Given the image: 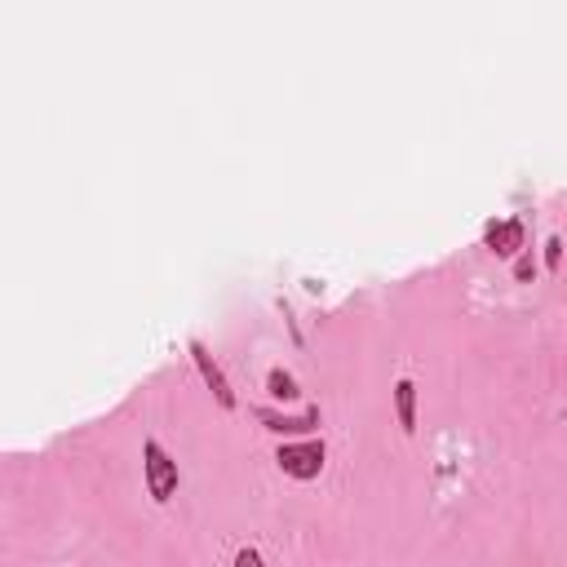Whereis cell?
<instances>
[{
  "mask_svg": "<svg viewBox=\"0 0 567 567\" xmlns=\"http://www.w3.org/2000/svg\"><path fill=\"white\" fill-rule=\"evenodd\" d=\"M142 479H147V497L156 505H169L173 492H178L182 470H178V461L169 457V448H164L160 439L142 443Z\"/></svg>",
  "mask_w": 567,
  "mask_h": 567,
  "instance_id": "obj_1",
  "label": "cell"
},
{
  "mask_svg": "<svg viewBox=\"0 0 567 567\" xmlns=\"http://www.w3.org/2000/svg\"><path fill=\"white\" fill-rule=\"evenodd\" d=\"M324 457H328L324 439H288V443H280V452H275V466H280L288 479L311 483L324 474Z\"/></svg>",
  "mask_w": 567,
  "mask_h": 567,
  "instance_id": "obj_2",
  "label": "cell"
},
{
  "mask_svg": "<svg viewBox=\"0 0 567 567\" xmlns=\"http://www.w3.org/2000/svg\"><path fill=\"white\" fill-rule=\"evenodd\" d=\"M191 359H195V368H200V377H204V386L213 390V399H218V408L222 412H235V390H231V381H226L222 373V364L209 355V346L200 342V337H191Z\"/></svg>",
  "mask_w": 567,
  "mask_h": 567,
  "instance_id": "obj_3",
  "label": "cell"
},
{
  "mask_svg": "<svg viewBox=\"0 0 567 567\" xmlns=\"http://www.w3.org/2000/svg\"><path fill=\"white\" fill-rule=\"evenodd\" d=\"M257 421H262L271 435H284V439L306 435V439H311L319 430V404H306L302 417H288V412H275V408H257Z\"/></svg>",
  "mask_w": 567,
  "mask_h": 567,
  "instance_id": "obj_4",
  "label": "cell"
},
{
  "mask_svg": "<svg viewBox=\"0 0 567 567\" xmlns=\"http://www.w3.org/2000/svg\"><path fill=\"white\" fill-rule=\"evenodd\" d=\"M523 240H528L523 218H497V222L483 226V249H488L492 257H514L523 249Z\"/></svg>",
  "mask_w": 567,
  "mask_h": 567,
  "instance_id": "obj_5",
  "label": "cell"
},
{
  "mask_svg": "<svg viewBox=\"0 0 567 567\" xmlns=\"http://www.w3.org/2000/svg\"><path fill=\"white\" fill-rule=\"evenodd\" d=\"M395 421L404 435H417V381L412 377L395 381Z\"/></svg>",
  "mask_w": 567,
  "mask_h": 567,
  "instance_id": "obj_6",
  "label": "cell"
},
{
  "mask_svg": "<svg viewBox=\"0 0 567 567\" xmlns=\"http://www.w3.org/2000/svg\"><path fill=\"white\" fill-rule=\"evenodd\" d=\"M266 395H271V399H284V404H297V399H302V386H297L293 373H284V368H271V373H266Z\"/></svg>",
  "mask_w": 567,
  "mask_h": 567,
  "instance_id": "obj_7",
  "label": "cell"
},
{
  "mask_svg": "<svg viewBox=\"0 0 567 567\" xmlns=\"http://www.w3.org/2000/svg\"><path fill=\"white\" fill-rule=\"evenodd\" d=\"M559 262H563V240H559V235H550V240H545V266L559 271Z\"/></svg>",
  "mask_w": 567,
  "mask_h": 567,
  "instance_id": "obj_8",
  "label": "cell"
},
{
  "mask_svg": "<svg viewBox=\"0 0 567 567\" xmlns=\"http://www.w3.org/2000/svg\"><path fill=\"white\" fill-rule=\"evenodd\" d=\"M235 567H266V559L253 550V545H244V550L235 554Z\"/></svg>",
  "mask_w": 567,
  "mask_h": 567,
  "instance_id": "obj_9",
  "label": "cell"
},
{
  "mask_svg": "<svg viewBox=\"0 0 567 567\" xmlns=\"http://www.w3.org/2000/svg\"><path fill=\"white\" fill-rule=\"evenodd\" d=\"M532 275H536V262H532V257H519V262H514V280H523V284H528Z\"/></svg>",
  "mask_w": 567,
  "mask_h": 567,
  "instance_id": "obj_10",
  "label": "cell"
}]
</instances>
